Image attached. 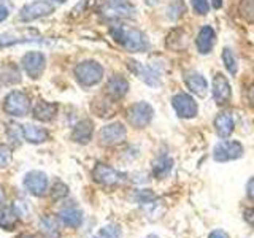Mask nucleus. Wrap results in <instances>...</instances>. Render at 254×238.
<instances>
[{"label": "nucleus", "instance_id": "25", "mask_svg": "<svg viewBox=\"0 0 254 238\" xmlns=\"http://www.w3.org/2000/svg\"><path fill=\"white\" fill-rule=\"evenodd\" d=\"M26 42H38V37H27L26 32H8V34L0 35V48Z\"/></svg>", "mask_w": 254, "mask_h": 238}, {"label": "nucleus", "instance_id": "2", "mask_svg": "<svg viewBox=\"0 0 254 238\" xmlns=\"http://www.w3.org/2000/svg\"><path fill=\"white\" fill-rule=\"evenodd\" d=\"M73 75L79 86L92 87L103 79V67L95 60H84L73 68Z\"/></svg>", "mask_w": 254, "mask_h": 238}, {"label": "nucleus", "instance_id": "23", "mask_svg": "<svg viewBox=\"0 0 254 238\" xmlns=\"http://www.w3.org/2000/svg\"><path fill=\"white\" fill-rule=\"evenodd\" d=\"M214 130L219 135L221 138H227L232 135L234 129H235V121H234V116L230 113H226L222 111L219 113L216 118H214Z\"/></svg>", "mask_w": 254, "mask_h": 238}, {"label": "nucleus", "instance_id": "29", "mask_svg": "<svg viewBox=\"0 0 254 238\" xmlns=\"http://www.w3.org/2000/svg\"><path fill=\"white\" fill-rule=\"evenodd\" d=\"M238 13L246 22L254 24V0H242L238 3Z\"/></svg>", "mask_w": 254, "mask_h": 238}, {"label": "nucleus", "instance_id": "21", "mask_svg": "<svg viewBox=\"0 0 254 238\" xmlns=\"http://www.w3.org/2000/svg\"><path fill=\"white\" fill-rule=\"evenodd\" d=\"M19 211L14 205H0V227L3 230L16 229L19 222Z\"/></svg>", "mask_w": 254, "mask_h": 238}, {"label": "nucleus", "instance_id": "38", "mask_svg": "<svg viewBox=\"0 0 254 238\" xmlns=\"http://www.w3.org/2000/svg\"><path fill=\"white\" fill-rule=\"evenodd\" d=\"M246 194H248L251 200H254V178H251L248 181V184H246Z\"/></svg>", "mask_w": 254, "mask_h": 238}, {"label": "nucleus", "instance_id": "40", "mask_svg": "<svg viewBox=\"0 0 254 238\" xmlns=\"http://www.w3.org/2000/svg\"><path fill=\"white\" fill-rule=\"evenodd\" d=\"M211 2V6L214 8V10H221L222 8V0H210Z\"/></svg>", "mask_w": 254, "mask_h": 238}, {"label": "nucleus", "instance_id": "20", "mask_svg": "<svg viewBox=\"0 0 254 238\" xmlns=\"http://www.w3.org/2000/svg\"><path fill=\"white\" fill-rule=\"evenodd\" d=\"M92 133H94L92 121L91 119H83L71 130V140L75 143H79V145H87L92 138Z\"/></svg>", "mask_w": 254, "mask_h": 238}, {"label": "nucleus", "instance_id": "26", "mask_svg": "<svg viewBox=\"0 0 254 238\" xmlns=\"http://www.w3.org/2000/svg\"><path fill=\"white\" fill-rule=\"evenodd\" d=\"M173 169V161L169 156H161L156 159V162L153 165V173L157 179H164Z\"/></svg>", "mask_w": 254, "mask_h": 238}, {"label": "nucleus", "instance_id": "13", "mask_svg": "<svg viewBox=\"0 0 254 238\" xmlns=\"http://www.w3.org/2000/svg\"><path fill=\"white\" fill-rule=\"evenodd\" d=\"M45 67H46V59L38 51H30L22 58V68L27 73V76L32 79L42 76Z\"/></svg>", "mask_w": 254, "mask_h": 238}, {"label": "nucleus", "instance_id": "28", "mask_svg": "<svg viewBox=\"0 0 254 238\" xmlns=\"http://www.w3.org/2000/svg\"><path fill=\"white\" fill-rule=\"evenodd\" d=\"M185 13H186V5L183 0H173L167 6V19L170 21H178Z\"/></svg>", "mask_w": 254, "mask_h": 238}, {"label": "nucleus", "instance_id": "10", "mask_svg": "<svg viewBox=\"0 0 254 238\" xmlns=\"http://www.w3.org/2000/svg\"><path fill=\"white\" fill-rule=\"evenodd\" d=\"M127 137V129L124 127L123 122H110L105 127H102L100 133H99V138L100 143L105 146H115L123 143Z\"/></svg>", "mask_w": 254, "mask_h": 238}, {"label": "nucleus", "instance_id": "30", "mask_svg": "<svg viewBox=\"0 0 254 238\" xmlns=\"http://www.w3.org/2000/svg\"><path fill=\"white\" fill-rule=\"evenodd\" d=\"M135 200L140 205H154L157 202V197L154 192H151L149 189H141L137 192V195H135Z\"/></svg>", "mask_w": 254, "mask_h": 238}, {"label": "nucleus", "instance_id": "7", "mask_svg": "<svg viewBox=\"0 0 254 238\" xmlns=\"http://www.w3.org/2000/svg\"><path fill=\"white\" fill-rule=\"evenodd\" d=\"M172 107L181 119H192L198 113V105L192 95L178 92L172 97Z\"/></svg>", "mask_w": 254, "mask_h": 238}, {"label": "nucleus", "instance_id": "42", "mask_svg": "<svg viewBox=\"0 0 254 238\" xmlns=\"http://www.w3.org/2000/svg\"><path fill=\"white\" fill-rule=\"evenodd\" d=\"M5 202V194H3V189L2 186H0V205H2Z\"/></svg>", "mask_w": 254, "mask_h": 238}, {"label": "nucleus", "instance_id": "18", "mask_svg": "<svg viewBox=\"0 0 254 238\" xmlns=\"http://www.w3.org/2000/svg\"><path fill=\"white\" fill-rule=\"evenodd\" d=\"M130 89L129 81L123 75H113L107 83V94L111 100H121L124 99Z\"/></svg>", "mask_w": 254, "mask_h": 238}, {"label": "nucleus", "instance_id": "33", "mask_svg": "<svg viewBox=\"0 0 254 238\" xmlns=\"http://www.w3.org/2000/svg\"><path fill=\"white\" fill-rule=\"evenodd\" d=\"M51 195L54 200H62L64 197L68 195V187L67 184H64L62 181H58L56 184L53 186V190H51Z\"/></svg>", "mask_w": 254, "mask_h": 238}, {"label": "nucleus", "instance_id": "34", "mask_svg": "<svg viewBox=\"0 0 254 238\" xmlns=\"http://www.w3.org/2000/svg\"><path fill=\"white\" fill-rule=\"evenodd\" d=\"M10 162H11V148L6 145H0V169H5Z\"/></svg>", "mask_w": 254, "mask_h": 238}, {"label": "nucleus", "instance_id": "32", "mask_svg": "<svg viewBox=\"0 0 254 238\" xmlns=\"http://www.w3.org/2000/svg\"><path fill=\"white\" fill-rule=\"evenodd\" d=\"M190 5H192V10L200 16L210 13V0H190Z\"/></svg>", "mask_w": 254, "mask_h": 238}, {"label": "nucleus", "instance_id": "1", "mask_svg": "<svg viewBox=\"0 0 254 238\" xmlns=\"http://www.w3.org/2000/svg\"><path fill=\"white\" fill-rule=\"evenodd\" d=\"M110 34L115 42L130 53H145L149 48V42L143 32L127 24H116L110 29Z\"/></svg>", "mask_w": 254, "mask_h": 238}, {"label": "nucleus", "instance_id": "17", "mask_svg": "<svg viewBox=\"0 0 254 238\" xmlns=\"http://www.w3.org/2000/svg\"><path fill=\"white\" fill-rule=\"evenodd\" d=\"M19 132H21V138L26 140L27 143H32V145H40V143L50 140V132L43 129V127H38L34 124L19 125Z\"/></svg>", "mask_w": 254, "mask_h": 238}, {"label": "nucleus", "instance_id": "6", "mask_svg": "<svg viewBox=\"0 0 254 238\" xmlns=\"http://www.w3.org/2000/svg\"><path fill=\"white\" fill-rule=\"evenodd\" d=\"M245 153V148L237 140H226L218 143L213 149V159L216 162H230L240 159Z\"/></svg>", "mask_w": 254, "mask_h": 238}, {"label": "nucleus", "instance_id": "27", "mask_svg": "<svg viewBox=\"0 0 254 238\" xmlns=\"http://www.w3.org/2000/svg\"><path fill=\"white\" fill-rule=\"evenodd\" d=\"M221 59H222V63H224L226 70L232 76H235L238 73V60H237L235 53L230 50V48H224L221 53Z\"/></svg>", "mask_w": 254, "mask_h": 238}, {"label": "nucleus", "instance_id": "19", "mask_svg": "<svg viewBox=\"0 0 254 238\" xmlns=\"http://www.w3.org/2000/svg\"><path fill=\"white\" fill-rule=\"evenodd\" d=\"M58 218L64 226L71 227V229H76L83 224V213L75 205L64 206V208L58 213Z\"/></svg>", "mask_w": 254, "mask_h": 238}, {"label": "nucleus", "instance_id": "16", "mask_svg": "<svg viewBox=\"0 0 254 238\" xmlns=\"http://www.w3.org/2000/svg\"><path fill=\"white\" fill-rule=\"evenodd\" d=\"M216 45V32L211 26H203L195 37V48L200 54H210Z\"/></svg>", "mask_w": 254, "mask_h": 238}, {"label": "nucleus", "instance_id": "44", "mask_svg": "<svg viewBox=\"0 0 254 238\" xmlns=\"http://www.w3.org/2000/svg\"><path fill=\"white\" fill-rule=\"evenodd\" d=\"M146 238H159V237H156V235H148Z\"/></svg>", "mask_w": 254, "mask_h": 238}, {"label": "nucleus", "instance_id": "22", "mask_svg": "<svg viewBox=\"0 0 254 238\" xmlns=\"http://www.w3.org/2000/svg\"><path fill=\"white\" fill-rule=\"evenodd\" d=\"M38 230L45 238H59L61 237V221L56 216H43L38 221Z\"/></svg>", "mask_w": 254, "mask_h": 238}, {"label": "nucleus", "instance_id": "37", "mask_svg": "<svg viewBox=\"0 0 254 238\" xmlns=\"http://www.w3.org/2000/svg\"><path fill=\"white\" fill-rule=\"evenodd\" d=\"M8 14H10V11H8L6 5L3 2H0V22H3L8 18Z\"/></svg>", "mask_w": 254, "mask_h": 238}, {"label": "nucleus", "instance_id": "41", "mask_svg": "<svg viewBox=\"0 0 254 238\" xmlns=\"http://www.w3.org/2000/svg\"><path fill=\"white\" fill-rule=\"evenodd\" d=\"M16 238H37L35 235H32V234H19Z\"/></svg>", "mask_w": 254, "mask_h": 238}, {"label": "nucleus", "instance_id": "39", "mask_svg": "<svg viewBox=\"0 0 254 238\" xmlns=\"http://www.w3.org/2000/svg\"><path fill=\"white\" fill-rule=\"evenodd\" d=\"M208 238H229V235L224 232V230H213V232L208 235Z\"/></svg>", "mask_w": 254, "mask_h": 238}, {"label": "nucleus", "instance_id": "5", "mask_svg": "<svg viewBox=\"0 0 254 238\" xmlns=\"http://www.w3.org/2000/svg\"><path fill=\"white\" fill-rule=\"evenodd\" d=\"M92 179L102 186L113 187V186L123 184L126 181V175L118 172L116 169H113V167L99 162V164H95V167L92 169Z\"/></svg>", "mask_w": 254, "mask_h": 238}, {"label": "nucleus", "instance_id": "12", "mask_svg": "<svg viewBox=\"0 0 254 238\" xmlns=\"http://www.w3.org/2000/svg\"><path fill=\"white\" fill-rule=\"evenodd\" d=\"M127 68H129L132 73L137 76L138 79H141L143 83L151 86V87H159L161 86V75L157 73L154 68L143 65L138 60H127Z\"/></svg>", "mask_w": 254, "mask_h": 238}, {"label": "nucleus", "instance_id": "43", "mask_svg": "<svg viewBox=\"0 0 254 238\" xmlns=\"http://www.w3.org/2000/svg\"><path fill=\"white\" fill-rule=\"evenodd\" d=\"M53 2H58V3H64V2H67V0H53Z\"/></svg>", "mask_w": 254, "mask_h": 238}, {"label": "nucleus", "instance_id": "8", "mask_svg": "<svg viewBox=\"0 0 254 238\" xmlns=\"http://www.w3.org/2000/svg\"><path fill=\"white\" fill-rule=\"evenodd\" d=\"M22 184L34 197H45L48 192V177L40 170H30L24 175Z\"/></svg>", "mask_w": 254, "mask_h": 238}, {"label": "nucleus", "instance_id": "31", "mask_svg": "<svg viewBox=\"0 0 254 238\" xmlns=\"http://www.w3.org/2000/svg\"><path fill=\"white\" fill-rule=\"evenodd\" d=\"M91 238H121V230L118 226H105Z\"/></svg>", "mask_w": 254, "mask_h": 238}, {"label": "nucleus", "instance_id": "4", "mask_svg": "<svg viewBox=\"0 0 254 238\" xmlns=\"http://www.w3.org/2000/svg\"><path fill=\"white\" fill-rule=\"evenodd\" d=\"M3 110L13 118L27 116L30 111V100L22 91H11L3 100Z\"/></svg>", "mask_w": 254, "mask_h": 238}, {"label": "nucleus", "instance_id": "15", "mask_svg": "<svg viewBox=\"0 0 254 238\" xmlns=\"http://www.w3.org/2000/svg\"><path fill=\"white\" fill-rule=\"evenodd\" d=\"M185 84L188 89L197 97H205L208 92V83L202 73H198L195 70H189L185 73Z\"/></svg>", "mask_w": 254, "mask_h": 238}, {"label": "nucleus", "instance_id": "14", "mask_svg": "<svg viewBox=\"0 0 254 238\" xmlns=\"http://www.w3.org/2000/svg\"><path fill=\"white\" fill-rule=\"evenodd\" d=\"M103 14L110 19H123V18H132L135 14V8L127 3L126 0H113V2L107 3L103 8Z\"/></svg>", "mask_w": 254, "mask_h": 238}, {"label": "nucleus", "instance_id": "9", "mask_svg": "<svg viewBox=\"0 0 254 238\" xmlns=\"http://www.w3.org/2000/svg\"><path fill=\"white\" fill-rule=\"evenodd\" d=\"M54 11V5L48 0H34L32 3L26 5L19 13V19L22 22H30L38 18L50 16Z\"/></svg>", "mask_w": 254, "mask_h": 238}, {"label": "nucleus", "instance_id": "24", "mask_svg": "<svg viewBox=\"0 0 254 238\" xmlns=\"http://www.w3.org/2000/svg\"><path fill=\"white\" fill-rule=\"evenodd\" d=\"M34 118L37 121H42V122H48L51 119L56 118L58 115V103H50V102H38L37 105L34 107Z\"/></svg>", "mask_w": 254, "mask_h": 238}, {"label": "nucleus", "instance_id": "35", "mask_svg": "<svg viewBox=\"0 0 254 238\" xmlns=\"http://www.w3.org/2000/svg\"><path fill=\"white\" fill-rule=\"evenodd\" d=\"M243 218L250 226H254V206H253V208H246L243 211Z\"/></svg>", "mask_w": 254, "mask_h": 238}, {"label": "nucleus", "instance_id": "3", "mask_svg": "<svg viewBox=\"0 0 254 238\" xmlns=\"http://www.w3.org/2000/svg\"><path fill=\"white\" fill-rule=\"evenodd\" d=\"M154 118V108L148 102H137L127 110V121L135 129H145Z\"/></svg>", "mask_w": 254, "mask_h": 238}, {"label": "nucleus", "instance_id": "11", "mask_svg": "<svg viewBox=\"0 0 254 238\" xmlns=\"http://www.w3.org/2000/svg\"><path fill=\"white\" fill-rule=\"evenodd\" d=\"M211 94L213 99L216 102V105L222 107L227 105L232 99V86H230L229 79L224 73H218L213 76V86H211Z\"/></svg>", "mask_w": 254, "mask_h": 238}, {"label": "nucleus", "instance_id": "36", "mask_svg": "<svg viewBox=\"0 0 254 238\" xmlns=\"http://www.w3.org/2000/svg\"><path fill=\"white\" fill-rule=\"evenodd\" d=\"M246 102H248V105L254 108V83L246 89Z\"/></svg>", "mask_w": 254, "mask_h": 238}]
</instances>
